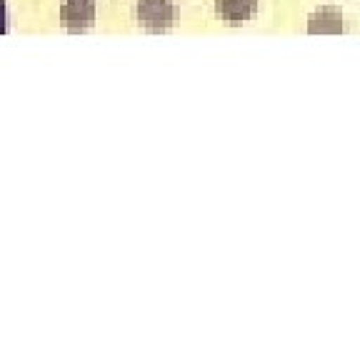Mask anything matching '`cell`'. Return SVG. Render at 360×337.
Segmentation results:
<instances>
[{
	"instance_id": "6da1fadb",
	"label": "cell",
	"mask_w": 360,
	"mask_h": 337,
	"mask_svg": "<svg viewBox=\"0 0 360 337\" xmlns=\"http://www.w3.org/2000/svg\"><path fill=\"white\" fill-rule=\"evenodd\" d=\"M135 13L148 33H165L175 22V6L170 0H141Z\"/></svg>"
},
{
	"instance_id": "7a4b0ae2",
	"label": "cell",
	"mask_w": 360,
	"mask_h": 337,
	"mask_svg": "<svg viewBox=\"0 0 360 337\" xmlns=\"http://www.w3.org/2000/svg\"><path fill=\"white\" fill-rule=\"evenodd\" d=\"M60 20L68 33H85L96 22V3L93 0H68L60 6Z\"/></svg>"
},
{
	"instance_id": "3957f363",
	"label": "cell",
	"mask_w": 360,
	"mask_h": 337,
	"mask_svg": "<svg viewBox=\"0 0 360 337\" xmlns=\"http://www.w3.org/2000/svg\"><path fill=\"white\" fill-rule=\"evenodd\" d=\"M343 13L338 6H321L318 11L310 13L308 18V33L310 35H338L343 33Z\"/></svg>"
},
{
	"instance_id": "277c9868",
	"label": "cell",
	"mask_w": 360,
	"mask_h": 337,
	"mask_svg": "<svg viewBox=\"0 0 360 337\" xmlns=\"http://www.w3.org/2000/svg\"><path fill=\"white\" fill-rule=\"evenodd\" d=\"M255 13H258V0H218L215 3V15L228 25L253 20Z\"/></svg>"
},
{
	"instance_id": "5b68a950",
	"label": "cell",
	"mask_w": 360,
	"mask_h": 337,
	"mask_svg": "<svg viewBox=\"0 0 360 337\" xmlns=\"http://www.w3.org/2000/svg\"><path fill=\"white\" fill-rule=\"evenodd\" d=\"M8 25H6V3L0 0V35H6Z\"/></svg>"
}]
</instances>
